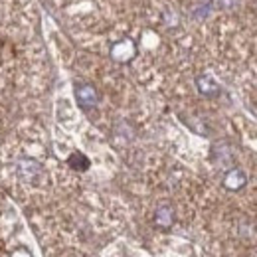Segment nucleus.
Wrapping results in <instances>:
<instances>
[{"label":"nucleus","instance_id":"nucleus-1","mask_svg":"<svg viewBox=\"0 0 257 257\" xmlns=\"http://www.w3.org/2000/svg\"><path fill=\"white\" fill-rule=\"evenodd\" d=\"M137 54H139V46H137V42L133 38H121V40L113 42L111 48H109V56L117 64L133 62L137 58Z\"/></svg>","mask_w":257,"mask_h":257},{"label":"nucleus","instance_id":"nucleus-2","mask_svg":"<svg viewBox=\"0 0 257 257\" xmlns=\"http://www.w3.org/2000/svg\"><path fill=\"white\" fill-rule=\"evenodd\" d=\"M73 93H75L77 105H79L83 111L93 109V107H97V103H99V93H97L95 87L89 85V83H77Z\"/></svg>","mask_w":257,"mask_h":257},{"label":"nucleus","instance_id":"nucleus-3","mask_svg":"<svg viewBox=\"0 0 257 257\" xmlns=\"http://www.w3.org/2000/svg\"><path fill=\"white\" fill-rule=\"evenodd\" d=\"M247 184V174L241 168H229L222 178V186L229 192H239Z\"/></svg>","mask_w":257,"mask_h":257},{"label":"nucleus","instance_id":"nucleus-4","mask_svg":"<svg viewBox=\"0 0 257 257\" xmlns=\"http://www.w3.org/2000/svg\"><path fill=\"white\" fill-rule=\"evenodd\" d=\"M196 87H198V93H200V95L208 97V99L218 97L220 93H222L220 83H218L210 73H202V75H198V77H196Z\"/></svg>","mask_w":257,"mask_h":257},{"label":"nucleus","instance_id":"nucleus-5","mask_svg":"<svg viewBox=\"0 0 257 257\" xmlns=\"http://www.w3.org/2000/svg\"><path fill=\"white\" fill-rule=\"evenodd\" d=\"M174 220H176V214H174V208L170 204H161L155 210L153 224L157 225L159 229H170L174 225Z\"/></svg>","mask_w":257,"mask_h":257},{"label":"nucleus","instance_id":"nucleus-6","mask_svg":"<svg viewBox=\"0 0 257 257\" xmlns=\"http://www.w3.org/2000/svg\"><path fill=\"white\" fill-rule=\"evenodd\" d=\"M67 164L73 168V170H77V172H85L87 168H89V159L83 155V153H71L69 155V159H67Z\"/></svg>","mask_w":257,"mask_h":257},{"label":"nucleus","instance_id":"nucleus-7","mask_svg":"<svg viewBox=\"0 0 257 257\" xmlns=\"http://www.w3.org/2000/svg\"><path fill=\"white\" fill-rule=\"evenodd\" d=\"M218 4L225 10H229V8H235L239 4V0H218Z\"/></svg>","mask_w":257,"mask_h":257}]
</instances>
